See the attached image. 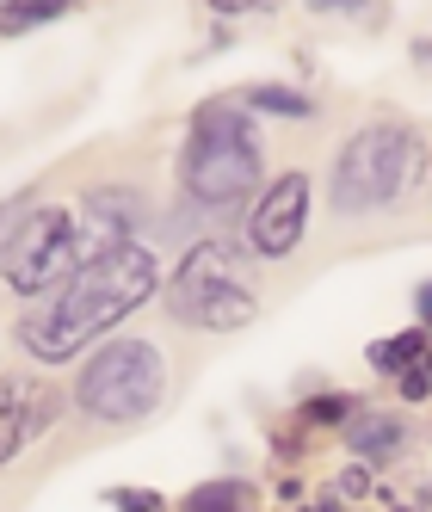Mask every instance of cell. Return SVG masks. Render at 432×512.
Listing matches in <instances>:
<instances>
[{
    "label": "cell",
    "mask_w": 432,
    "mask_h": 512,
    "mask_svg": "<svg viewBox=\"0 0 432 512\" xmlns=\"http://www.w3.org/2000/svg\"><path fill=\"white\" fill-rule=\"evenodd\" d=\"M149 297H155V253L142 241H124L112 253H99V260H87L56 297H44L31 309L19 321V346L44 364H68L81 346L112 334V327L130 309H142Z\"/></svg>",
    "instance_id": "cell-1"
},
{
    "label": "cell",
    "mask_w": 432,
    "mask_h": 512,
    "mask_svg": "<svg viewBox=\"0 0 432 512\" xmlns=\"http://www.w3.org/2000/svg\"><path fill=\"white\" fill-rule=\"evenodd\" d=\"M186 192L198 204H235L260 186V142L247 130V118L235 112L229 99L204 105L192 118V136H186Z\"/></svg>",
    "instance_id": "cell-2"
},
{
    "label": "cell",
    "mask_w": 432,
    "mask_h": 512,
    "mask_svg": "<svg viewBox=\"0 0 432 512\" xmlns=\"http://www.w3.org/2000/svg\"><path fill=\"white\" fill-rule=\"evenodd\" d=\"M167 395V364L155 352V340H112L99 346L81 364V383L75 401L81 414L105 420V426H130V420H149Z\"/></svg>",
    "instance_id": "cell-3"
},
{
    "label": "cell",
    "mask_w": 432,
    "mask_h": 512,
    "mask_svg": "<svg viewBox=\"0 0 432 512\" xmlns=\"http://www.w3.org/2000/svg\"><path fill=\"white\" fill-rule=\"evenodd\" d=\"M254 284L241 278V266L229 260V247H192L179 260L173 284H167V315L186 321V327H210V334H229V327H247L254 321Z\"/></svg>",
    "instance_id": "cell-4"
},
{
    "label": "cell",
    "mask_w": 432,
    "mask_h": 512,
    "mask_svg": "<svg viewBox=\"0 0 432 512\" xmlns=\"http://www.w3.org/2000/svg\"><path fill=\"white\" fill-rule=\"evenodd\" d=\"M81 266H87V247H81V229H75V210H62V204H38L25 216V229L13 235V247L0 253V272H7V284L25 290V297L62 290Z\"/></svg>",
    "instance_id": "cell-5"
},
{
    "label": "cell",
    "mask_w": 432,
    "mask_h": 512,
    "mask_svg": "<svg viewBox=\"0 0 432 512\" xmlns=\"http://www.w3.org/2000/svg\"><path fill=\"white\" fill-rule=\"evenodd\" d=\"M408 161H414V136L402 124L358 130L340 149V167H334V210L358 216V210L389 204L395 192L408 186Z\"/></svg>",
    "instance_id": "cell-6"
},
{
    "label": "cell",
    "mask_w": 432,
    "mask_h": 512,
    "mask_svg": "<svg viewBox=\"0 0 432 512\" xmlns=\"http://www.w3.org/2000/svg\"><path fill=\"white\" fill-rule=\"evenodd\" d=\"M303 223H309V179L284 173L266 186L254 216H247V241H254V253H266V260H284V253H297Z\"/></svg>",
    "instance_id": "cell-7"
},
{
    "label": "cell",
    "mask_w": 432,
    "mask_h": 512,
    "mask_svg": "<svg viewBox=\"0 0 432 512\" xmlns=\"http://www.w3.org/2000/svg\"><path fill=\"white\" fill-rule=\"evenodd\" d=\"M130 223H136V192L105 186V192H87V198L75 204V229H81L87 260H99V253L124 247V241H130Z\"/></svg>",
    "instance_id": "cell-8"
},
{
    "label": "cell",
    "mask_w": 432,
    "mask_h": 512,
    "mask_svg": "<svg viewBox=\"0 0 432 512\" xmlns=\"http://www.w3.org/2000/svg\"><path fill=\"white\" fill-rule=\"evenodd\" d=\"M38 420H44L38 389H25V383H0V463H13V457L31 445Z\"/></svg>",
    "instance_id": "cell-9"
},
{
    "label": "cell",
    "mask_w": 432,
    "mask_h": 512,
    "mask_svg": "<svg viewBox=\"0 0 432 512\" xmlns=\"http://www.w3.org/2000/svg\"><path fill=\"white\" fill-rule=\"evenodd\" d=\"M346 445L358 451V457H395L402 451V420H389V414H365V420H352V432H346Z\"/></svg>",
    "instance_id": "cell-10"
},
{
    "label": "cell",
    "mask_w": 432,
    "mask_h": 512,
    "mask_svg": "<svg viewBox=\"0 0 432 512\" xmlns=\"http://www.w3.org/2000/svg\"><path fill=\"white\" fill-rule=\"evenodd\" d=\"M186 512H247V488L241 482H204L186 494Z\"/></svg>",
    "instance_id": "cell-11"
},
{
    "label": "cell",
    "mask_w": 432,
    "mask_h": 512,
    "mask_svg": "<svg viewBox=\"0 0 432 512\" xmlns=\"http://www.w3.org/2000/svg\"><path fill=\"white\" fill-rule=\"evenodd\" d=\"M247 105H260V112H284V118H309V99L291 93V87H247L241 93Z\"/></svg>",
    "instance_id": "cell-12"
},
{
    "label": "cell",
    "mask_w": 432,
    "mask_h": 512,
    "mask_svg": "<svg viewBox=\"0 0 432 512\" xmlns=\"http://www.w3.org/2000/svg\"><path fill=\"white\" fill-rule=\"evenodd\" d=\"M414 358H426V334H402V340H389V346L377 352V364H383V371H408Z\"/></svg>",
    "instance_id": "cell-13"
},
{
    "label": "cell",
    "mask_w": 432,
    "mask_h": 512,
    "mask_svg": "<svg viewBox=\"0 0 432 512\" xmlns=\"http://www.w3.org/2000/svg\"><path fill=\"white\" fill-rule=\"evenodd\" d=\"M62 7H0V31H25V25H44L56 19Z\"/></svg>",
    "instance_id": "cell-14"
},
{
    "label": "cell",
    "mask_w": 432,
    "mask_h": 512,
    "mask_svg": "<svg viewBox=\"0 0 432 512\" xmlns=\"http://www.w3.org/2000/svg\"><path fill=\"white\" fill-rule=\"evenodd\" d=\"M31 210H38V204H31V198H19V204H7V210H0V253L13 247V235L25 229V216H31Z\"/></svg>",
    "instance_id": "cell-15"
},
{
    "label": "cell",
    "mask_w": 432,
    "mask_h": 512,
    "mask_svg": "<svg viewBox=\"0 0 432 512\" xmlns=\"http://www.w3.org/2000/svg\"><path fill=\"white\" fill-rule=\"evenodd\" d=\"M118 506H124V512H161V506H155L149 494H142V488H130V494H118Z\"/></svg>",
    "instance_id": "cell-16"
},
{
    "label": "cell",
    "mask_w": 432,
    "mask_h": 512,
    "mask_svg": "<svg viewBox=\"0 0 432 512\" xmlns=\"http://www.w3.org/2000/svg\"><path fill=\"white\" fill-rule=\"evenodd\" d=\"M402 383H408V395H432V371H408Z\"/></svg>",
    "instance_id": "cell-17"
},
{
    "label": "cell",
    "mask_w": 432,
    "mask_h": 512,
    "mask_svg": "<svg viewBox=\"0 0 432 512\" xmlns=\"http://www.w3.org/2000/svg\"><path fill=\"white\" fill-rule=\"evenodd\" d=\"M414 309H420V321L432 327V284H420V297H414Z\"/></svg>",
    "instance_id": "cell-18"
}]
</instances>
